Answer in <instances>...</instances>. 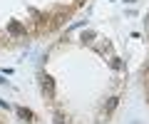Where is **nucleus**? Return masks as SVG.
Here are the masks:
<instances>
[{
  "label": "nucleus",
  "instance_id": "nucleus-1",
  "mask_svg": "<svg viewBox=\"0 0 149 124\" xmlns=\"http://www.w3.org/2000/svg\"><path fill=\"white\" fill-rule=\"evenodd\" d=\"M42 92H45V97H47V99H52V94H55V85H52V80H50V77H45V82H42Z\"/></svg>",
  "mask_w": 149,
  "mask_h": 124
},
{
  "label": "nucleus",
  "instance_id": "nucleus-2",
  "mask_svg": "<svg viewBox=\"0 0 149 124\" xmlns=\"http://www.w3.org/2000/svg\"><path fill=\"white\" fill-rule=\"evenodd\" d=\"M17 114H20L22 119H27V122H35V114H32L30 109H22V107H20V109H17Z\"/></svg>",
  "mask_w": 149,
  "mask_h": 124
},
{
  "label": "nucleus",
  "instance_id": "nucleus-3",
  "mask_svg": "<svg viewBox=\"0 0 149 124\" xmlns=\"http://www.w3.org/2000/svg\"><path fill=\"white\" fill-rule=\"evenodd\" d=\"M10 33H13V35H17V33H22V27L17 25V22H13V25H10Z\"/></svg>",
  "mask_w": 149,
  "mask_h": 124
},
{
  "label": "nucleus",
  "instance_id": "nucleus-4",
  "mask_svg": "<svg viewBox=\"0 0 149 124\" xmlns=\"http://www.w3.org/2000/svg\"><path fill=\"white\" fill-rule=\"evenodd\" d=\"M114 107H117V97H114V99H109V104H107V114H109Z\"/></svg>",
  "mask_w": 149,
  "mask_h": 124
},
{
  "label": "nucleus",
  "instance_id": "nucleus-5",
  "mask_svg": "<svg viewBox=\"0 0 149 124\" xmlns=\"http://www.w3.org/2000/svg\"><path fill=\"white\" fill-rule=\"evenodd\" d=\"M3 82H5V80H3V77H0V85H3Z\"/></svg>",
  "mask_w": 149,
  "mask_h": 124
}]
</instances>
